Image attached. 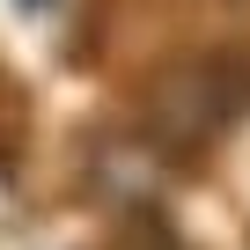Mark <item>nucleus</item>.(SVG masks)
<instances>
[{
    "instance_id": "obj_1",
    "label": "nucleus",
    "mask_w": 250,
    "mask_h": 250,
    "mask_svg": "<svg viewBox=\"0 0 250 250\" xmlns=\"http://www.w3.org/2000/svg\"><path fill=\"white\" fill-rule=\"evenodd\" d=\"M243 74H228L221 59H199V66H177L162 88H155V125H162V140H177V147H199V140H213L221 125L243 110Z\"/></svg>"
}]
</instances>
